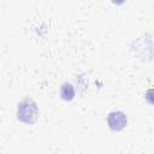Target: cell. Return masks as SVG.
<instances>
[{"instance_id": "7a4b0ae2", "label": "cell", "mask_w": 154, "mask_h": 154, "mask_svg": "<svg viewBox=\"0 0 154 154\" xmlns=\"http://www.w3.org/2000/svg\"><path fill=\"white\" fill-rule=\"evenodd\" d=\"M107 122H108V125L112 130L118 131V130H122L126 125V116L120 111L111 112L108 118H107Z\"/></svg>"}, {"instance_id": "6da1fadb", "label": "cell", "mask_w": 154, "mask_h": 154, "mask_svg": "<svg viewBox=\"0 0 154 154\" xmlns=\"http://www.w3.org/2000/svg\"><path fill=\"white\" fill-rule=\"evenodd\" d=\"M29 102L30 101H24L18 107V118L25 123H32L36 117V106L32 102L29 105Z\"/></svg>"}, {"instance_id": "3957f363", "label": "cell", "mask_w": 154, "mask_h": 154, "mask_svg": "<svg viewBox=\"0 0 154 154\" xmlns=\"http://www.w3.org/2000/svg\"><path fill=\"white\" fill-rule=\"evenodd\" d=\"M60 95L64 100H72L73 96H75V89L70 84V83H65L63 87H61V90H60Z\"/></svg>"}]
</instances>
